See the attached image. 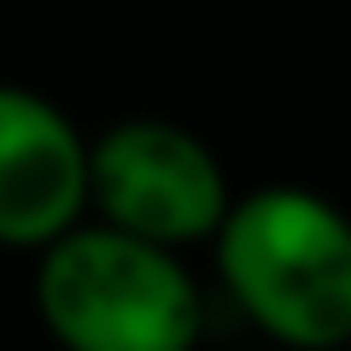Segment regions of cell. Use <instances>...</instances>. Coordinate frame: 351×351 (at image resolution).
I'll list each match as a JSON object with an SVG mask.
<instances>
[{
  "instance_id": "6da1fadb",
  "label": "cell",
  "mask_w": 351,
  "mask_h": 351,
  "mask_svg": "<svg viewBox=\"0 0 351 351\" xmlns=\"http://www.w3.org/2000/svg\"><path fill=\"white\" fill-rule=\"evenodd\" d=\"M234 311L276 351L351 346V217L304 182L234 193L211 240Z\"/></svg>"
},
{
  "instance_id": "7a4b0ae2",
  "label": "cell",
  "mask_w": 351,
  "mask_h": 351,
  "mask_svg": "<svg viewBox=\"0 0 351 351\" xmlns=\"http://www.w3.org/2000/svg\"><path fill=\"white\" fill-rule=\"evenodd\" d=\"M36 322L59 351H199L205 293L182 252L82 217L36 252Z\"/></svg>"
},
{
  "instance_id": "3957f363",
  "label": "cell",
  "mask_w": 351,
  "mask_h": 351,
  "mask_svg": "<svg viewBox=\"0 0 351 351\" xmlns=\"http://www.w3.org/2000/svg\"><path fill=\"white\" fill-rule=\"evenodd\" d=\"M234 188L205 135L170 117H117L88 135V217L158 240L170 252L211 246Z\"/></svg>"
},
{
  "instance_id": "277c9868",
  "label": "cell",
  "mask_w": 351,
  "mask_h": 351,
  "mask_svg": "<svg viewBox=\"0 0 351 351\" xmlns=\"http://www.w3.org/2000/svg\"><path fill=\"white\" fill-rule=\"evenodd\" d=\"M88 217V135L41 88L0 82V252H29Z\"/></svg>"
},
{
  "instance_id": "5b68a950",
  "label": "cell",
  "mask_w": 351,
  "mask_h": 351,
  "mask_svg": "<svg viewBox=\"0 0 351 351\" xmlns=\"http://www.w3.org/2000/svg\"><path fill=\"white\" fill-rule=\"evenodd\" d=\"M240 351H276V346H240Z\"/></svg>"
}]
</instances>
